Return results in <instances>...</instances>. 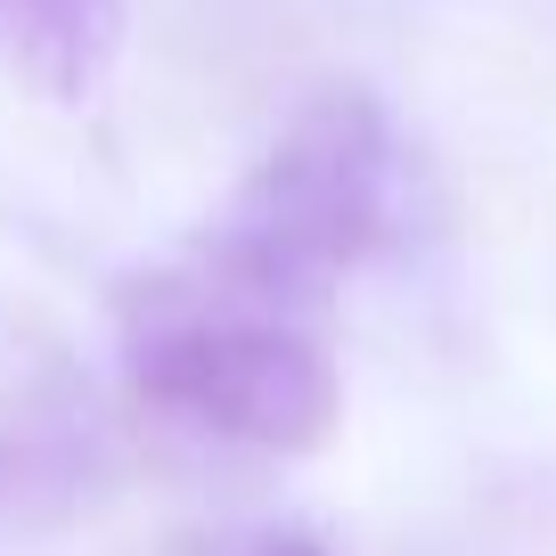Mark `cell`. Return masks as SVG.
Instances as JSON below:
<instances>
[{
    "label": "cell",
    "instance_id": "1",
    "mask_svg": "<svg viewBox=\"0 0 556 556\" xmlns=\"http://www.w3.org/2000/svg\"><path fill=\"white\" fill-rule=\"evenodd\" d=\"M401 229V156L377 90L328 83L295 106L270 156L245 173L229 213L205 238V278L254 312L319 303L352 262L393 245Z\"/></svg>",
    "mask_w": 556,
    "mask_h": 556
},
{
    "label": "cell",
    "instance_id": "2",
    "mask_svg": "<svg viewBox=\"0 0 556 556\" xmlns=\"http://www.w3.org/2000/svg\"><path fill=\"white\" fill-rule=\"evenodd\" d=\"M131 393L245 451H319L344 417L336 361L278 312L213 278H148L131 295Z\"/></svg>",
    "mask_w": 556,
    "mask_h": 556
},
{
    "label": "cell",
    "instance_id": "3",
    "mask_svg": "<svg viewBox=\"0 0 556 556\" xmlns=\"http://www.w3.org/2000/svg\"><path fill=\"white\" fill-rule=\"evenodd\" d=\"M131 0H0V83L41 106H90L123 66Z\"/></svg>",
    "mask_w": 556,
    "mask_h": 556
},
{
    "label": "cell",
    "instance_id": "4",
    "mask_svg": "<svg viewBox=\"0 0 556 556\" xmlns=\"http://www.w3.org/2000/svg\"><path fill=\"white\" fill-rule=\"evenodd\" d=\"M254 556H328V548H319L312 532H270V540H262Z\"/></svg>",
    "mask_w": 556,
    "mask_h": 556
}]
</instances>
